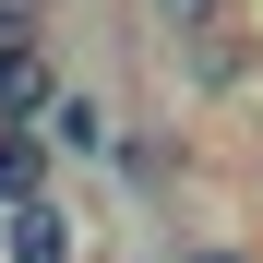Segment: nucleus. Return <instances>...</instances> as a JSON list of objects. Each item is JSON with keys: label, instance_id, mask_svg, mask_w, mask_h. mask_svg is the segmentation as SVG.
Wrapping results in <instances>:
<instances>
[{"label": "nucleus", "instance_id": "1", "mask_svg": "<svg viewBox=\"0 0 263 263\" xmlns=\"http://www.w3.org/2000/svg\"><path fill=\"white\" fill-rule=\"evenodd\" d=\"M84 239H72V203L60 192H36V203H12L0 215V263H72Z\"/></svg>", "mask_w": 263, "mask_h": 263}, {"label": "nucleus", "instance_id": "2", "mask_svg": "<svg viewBox=\"0 0 263 263\" xmlns=\"http://www.w3.org/2000/svg\"><path fill=\"white\" fill-rule=\"evenodd\" d=\"M48 96H60V72H48V36H0V120H48Z\"/></svg>", "mask_w": 263, "mask_h": 263}, {"label": "nucleus", "instance_id": "3", "mask_svg": "<svg viewBox=\"0 0 263 263\" xmlns=\"http://www.w3.org/2000/svg\"><path fill=\"white\" fill-rule=\"evenodd\" d=\"M36 132H48V156H108V96H96V84H60Z\"/></svg>", "mask_w": 263, "mask_h": 263}, {"label": "nucleus", "instance_id": "4", "mask_svg": "<svg viewBox=\"0 0 263 263\" xmlns=\"http://www.w3.org/2000/svg\"><path fill=\"white\" fill-rule=\"evenodd\" d=\"M48 192V132H24V120H0V215Z\"/></svg>", "mask_w": 263, "mask_h": 263}, {"label": "nucleus", "instance_id": "5", "mask_svg": "<svg viewBox=\"0 0 263 263\" xmlns=\"http://www.w3.org/2000/svg\"><path fill=\"white\" fill-rule=\"evenodd\" d=\"M144 12H156L167 36H215V24H228V0H144Z\"/></svg>", "mask_w": 263, "mask_h": 263}, {"label": "nucleus", "instance_id": "6", "mask_svg": "<svg viewBox=\"0 0 263 263\" xmlns=\"http://www.w3.org/2000/svg\"><path fill=\"white\" fill-rule=\"evenodd\" d=\"M167 263H251V251H228V239H192V251H167Z\"/></svg>", "mask_w": 263, "mask_h": 263}, {"label": "nucleus", "instance_id": "7", "mask_svg": "<svg viewBox=\"0 0 263 263\" xmlns=\"http://www.w3.org/2000/svg\"><path fill=\"white\" fill-rule=\"evenodd\" d=\"M0 36H36V0H0Z\"/></svg>", "mask_w": 263, "mask_h": 263}]
</instances>
